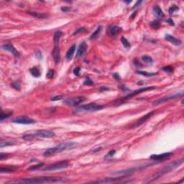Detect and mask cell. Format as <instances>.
I'll return each instance as SVG.
<instances>
[{
	"label": "cell",
	"instance_id": "obj_24",
	"mask_svg": "<svg viewBox=\"0 0 184 184\" xmlns=\"http://www.w3.org/2000/svg\"><path fill=\"white\" fill-rule=\"evenodd\" d=\"M63 35H64V33L61 31H57L55 32L54 37H53V42H54L55 45H59L60 38H61Z\"/></svg>",
	"mask_w": 184,
	"mask_h": 184
},
{
	"label": "cell",
	"instance_id": "obj_2",
	"mask_svg": "<svg viewBox=\"0 0 184 184\" xmlns=\"http://www.w3.org/2000/svg\"><path fill=\"white\" fill-rule=\"evenodd\" d=\"M183 161H184L183 158H181L180 160H175V161H174L173 162H172V163H171V164L166 165V166H165L164 168H162V169H160L159 171L157 172L155 174L153 175L151 178H149V180L147 181V182L149 183V182H153V181H156V180H158V178H160V177L163 176L164 175L167 174V173H168L169 172H171V171H173V170L177 168L178 167H179L180 165H182V164L183 163Z\"/></svg>",
	"mask_w": 184,
	"mask_h": 184
},
{
	"label": "cell",
	"instance_id": "obj_26",
	"mask_svg": "<svg viewBox=\"0 0 184 184\" xmlns=\"http://www.w3.org/2000/svg\"><path fill=\"white\" fill-rule=\"evenodd\" d=\"M30 72L32 76H34V77L38 78V77H40V72L39 69H38L37 67H33V68L30 69Z\"/></svg>",
	"mask_w": 184,
	"mask_h": 184
},
{
	"label": "cell",
	"instance_id": "obj_41",
	"mask_svg": "<svg viewBox=\"0 0 184 184\" xmlns=\"http://www.w3.org/2000/svg\"><path fill=\"white\" fill-rule=\"evenodd\" d=\"M35 56H36V58L38 59H43V54H42L41 51H40V50H36L35 52Z\"/></svg>",
	"mask_w": 184,
	"mask_h": 184
},
{
	"label": "cell",
	"instance_id": "obj_38",
	"mask_svg": "<svg viewBox=\"0 0 184 184\" xmlns=\"http://www.w3.org/2000/svg\"><path fill=\"white\" fill-rule=\"evenodd\" d=\"M55 75V71L53 69H50L47 73V78H53V76Z\"/></svg>",
	"mask_w": 184,
	"mask_h": 184
},
{
	"label": "cell",
	"instance_id": "obj_22",
	"mask_svg": "<svg viewBox=\"0 0 184 184\" xmlns=\"http://www.w3.org/2000/svg\"><path fill=\"white\" fill-rule=\"evenodd\" d=\"M153 12H154V15L158 17V18H162L165 15L164 13L162 12V10H161V8L158 5H155L153 6Z\"/></svg>",
	"mask_w": 184,
	"mask_h": 184
},
{
	"label": "cell",
	"instance_id": "obj_1",
	"mask_svg": "<svg viewBox=\"0 0 184 184\" xmlns=\"http://www.w3.org/2000/svg\"><path fill=\"white\" fill-rule=\"evenodd\" d=\"M68 179L59 177H36L30 178H20L15 181H11L9 183H56V182H67Z\"/></svg>",
	"mask_w": 184,
	"mask_h": 184
},
{
	"label": "cell",
	"instance_id": "obj_45",
	"mask_svg": "<svg viewBox=\"0 0 184 184\" xmlns=\"http://www.w3.org/2000/svg\"><path fill=\"white\" fill-rule=\"evenodd\" d=\"M113 78H114L115 80H117V81H119V80H120V76H119V75L117 73H113Z\"/></svg>",
	"mask_w": 184,
	"mask_h": 184
},
{
	"label": "cell",
	"instance_id": "obj_20",
	"mask_svg": "<svg viewBox=\"0 0 184 184\" xmlns=\"http://www.w3.org/2000/svg\"><path fill=\"white\" fill-rule=\"evenodd\" d=\"M120 31H122L121 28H119L118 26H111L109 28L108 32H109V35L112 37H115Z\"/></svg>",
	"mask_w": 184,
	"mask_h": 184
},
{
	"label": "cell",
	"instance_id": "obj_14",
	"mask_svg": "<svg viewBox=\"0 0 184 184\" xmlns=\"http://www.w3.org/2000/svg\"><path fill=\"white\" fill-rule=\"evenodd\" d=\"M154 113H155V112H154V111H152V112H150L147 113L145 115H144L143 117H142L141 118L139 119L137 122L134 123V125H133V127H140V125H142L143 123L146 122L147 119H149L154 114Z\"/></svg>",
	"mask_w": 184,
	"mask_h": 184
},
{
	"label": "cell",
	"instance_id": "obj_7",
	"mask_svg": "<svg viewBox=\"0 0 184 184\" xmlns=\"http://www.w3.org/2000/svg\"><path fill=\"white\" fill-rule=\"evenodd\" d=\"M155 88H156L155 86H145V87H142V88H139V89H137V90L131 92V93L128 94L127 96H125V97H123L122 99H121L119 100L120 102L119 103V104H120L121 102H122V101H126V100H127L129 99H130V98L134 97V96H136V95H137V94H141V93H142V92L147 91L153 90V89H155Z\"/></svg>",
	"mask_w": 184,
	"mask_h": 184
},
{
	"label": "cell",
	"instance_id": "obj_15",
	"mask_svg": "<svg viewBox=\"0 0 184 184\" xmlns=\"http://www.w3.org/2000/svg\"><path fill=\"white\" fill-rule=\"evenodd\" d=\"M2 49H4V50L8 51V52H10V53H11L12 54H13L15 57H19V56H20V53H19V51L17 50H16L15 47H14L12 44H4V45H2Z\"/></svg>",
	"mask_w": 184,
	"mask_h": 184
},
{
	"label": "cell",
	"instance_id": "obj_17",
	"mask_svg": "<svg viewBox=\"0 0 184 184\" xmlns=\"http://www.w3.org/2000/svg\"><path fill=\"white\" fill-rule=\"evenodd\" d=\"M165 39L167 41H168L169 43H171L174 45L175 46H179V45H181V43H182L181 40H180L179 39H177V38H175V37H173V36H172V35L169 34L165 35Z\"/></svg>",
	"mask_w": 184,
	"mask_h": 184
},
{
	"label": "cell",
	"instance_id": "obj_10",
	"mask_svg": "<svg viewBox=\"0 0 184 184\" xmlns=\"http://www.w3.org/2000/svg\"><path fill=\"white\" fill-rule=\"evenodd\" d=\"M86 100V98L85 97H74V98H70L66 99L64 102L66 105L69 106H78L80 104L83 103L84 101H85Z\"/></svg>",
	"mask_w": 184,
	"mask_h": 184
},
{
	"label": "cell",
	"instance_id": "obj_27",
	"mask_svg": "<svg viewBox=\"0 0 184 184\" xmlns=\"http://www.w3.org/2000/svg\"><path fill=\"white\" fill-rule=\"evenodd\" d=\"M136 73L140 74V75L147 76V77H151V76H155L158 74V73H149V72L143 71H136Z\"/></svg>",
	"mask_w": 184,
	"mask_h": 184
},
{
	"label": "cell",
	"instance_id": "obj_21",
	"mask_svg": "<svg viewBox=\"0 0 184 184\" xmlns=\"http://www.w3.org/2000/svg\"><path fill=\"white\" fill-rule=\"evenodd\" d=\"M27 13L29 14L30 15L32 16L33 17L39 18V19H45V18H47V17L46 14L40 13L38 12H35V11H27Z\"/></svg>",
	"mask_w": 184,
	"mask_h": 184
},
{
	"label": "cell",
	"instance_id": "obj_42",
	"mask_svg": "<svg viewBox=\"0 0 184 184\" xmlns=\"http://www.w3.org/2000/svg\"><path fill=\"white\" fill-rule=\"evenodd\" d=\"M80 71H81V68H80V67H76V68L74 69V70H73V73H74L76 76H80Z\"/></svg>",
	"mask_w": 184,
	"mask_h": 184
},
{
	"label": "cell",
	"instance_id": "obj_25",
	"mask_svg": "<svg viewBox=\"0 0 184 184\" xmlns=\"http://www.w3.org/2000/svg\"><path fill=\"white\" fill-rule=\"evenodd\" d=\"M101 30H102V26H99V27L97 28V30H96L92 33V35L90 36L89 39H90L91 40H94V39H96V38L99 35L100 32H101Z\"/></svg>",
	"mask_w": 184,
	"mask_h": 184
},
{
	"label": "cell",
	"instance_id": "obj_16",
	"mask_svg": "<svg viewBox=\"0 0 184 184\" xmlns=\"http://www.w3.org/2000/svg\"><path fill=\"white\" fill-rule=\"evenodd\" d=\"M52 56L55 63L58 65L60 61V53L59 45H55L52 51Z\"/></svg>",
	"mask_w": 184,
	"mask_h": 184
},
{
	"label": "cell",
	"instance_id": "obj_28",
	"mask_svg": "<svg viewBox=\"0 0 184 184\" xmlns=\"http://www.w3.org/2000/svg\"><path fill=\"white\" fill-rule=\"evenodd\" d=\"M12 114V112H4L3 110H2L1 112V121L2 122L5 119L10 117V116Z\"/></svg>",
	"mask_w": 184,
	"mask_h": 184
},
{
	"label": "cell",
	"instance_id": "obj_33",
	"mask_svg": "<svg viewBox=\"0 0 184 184\" xmlns=\"http://www.w3.org/2000/svg\"><path fill=\"white\" fill-rule=\"evenodd\" d=\"M35 138H36L35 134H25L24 136H22V139L27 141L32 140H33Z\"/></svg>",
	"mask_w": 184,
	"mask_h": 184
},
{
	"label": "cell",
	"instance_id": "obj_6",
	"mask_svg": "<svg viewBox=\"0 0 184 184\" xmlns=\"http://www.w3.org/2000/svg\"><path fill=\"white\" fill-rule=\"evenodd\" d=\"M150 165H142V166H139V167H134V168H131L127 169V170H122V171H119L114 172L112 173V175H131L132 173H134V172L136 171H140L141 170H143V169L146 168L148 166H150Z\"/></svg>",
	"mask_w": 184,
	"mask_h": 184
},
{
	"label": "cell",
	"instance_id": "obj_9",
	"mask_svg": "<svg viewBox=\"0 0 184 184\" xmlns=\"http://www.w3.org/2000/svg\"><path fill=\"white\" fill-rule=\"evenodd\" d=\"M183 96V92H181V93H178V94L171 95V96H168V97H162V98H160L159 99L154 101L153 102V106H158V105L164 103V102H166V101H168L173 99H178V98L182 97Z\"/></svg>",
	"mask_w": 184,
	"mask_h": 184
},
{
	"label": "cell",
	"instance_id": "obj_31",
	"mask_svg": "<svg viewBox=\"0 0 184 184\" xmlns=\"http://www.w3.org/2000/svg\"><path fill=\"white\" fill-rule=\"evenodd\" d=\"M15 142H12V141H5V142H1L0 147H4L6 146H12V145H15Z\"/></svg>",
	"mask_w": 184,
	"mask_h": 184
},
{
	"label": "cell",
	"instance_id": "obj_12",
	"mask_svg": "<svg viewBox=\"0 0 184 184\" xmlns=\"http://www.w3.org/2000/svg\"><path fill=\"white\" fill-rule=\"evenodd\" d=\"M35 135V137H39V138H50L55 136V133L47 130H40L36 132Z\"/></svg>",
	"mask_w": 184,
	"mask_h": 184
},
{
	"label": "cell",
	"instance_id": "obj_23",
	"mask_svg": "<svg viewBox=\"0 0 184 184\" xmlns=\"http://www.w3.org/2000/svg\"><path fill=\"white\" fill-rule=\"evenodd\" d=\"M76 49V45L74 44L68 50L66 56V59L68 60H71L73 57V55H74V53H75Z\"/></svg>",
	"mask_w": 184,
	"mask_h": 184
},
{
	"label": "cell",
	"instance_id": "obj_19",
	"mask_svg": "<svg viewBox=\"0 0 184 184\" xmlns=\"http://www.w3.org/2000/svg\"><path fill=\"white\" fill-rule=\"evenodd\" d=\"M18 169V167L17 166H4L1 167L0 172L1 173H11L13 172H15Z\"/></svg>",
	"mask_w": 184,
	"mask_h": 184
},
{
	"label": "cell",
	"instance_id": "obj_35",
	"mask_svg": "<svg viewBox=\"0 0 184 184\" xmlns=\"http://www.w3.org/2000/svg\"><path fill=\"white\" fill-rule=\"evenodd\" d=\"M43 165H44V163H43V162H41V163H38V165H32V166H31V167H30V168H28V171H36V170H38V169L41 168Z\"/></svg>",
	"mask_w": 184,
	"mask_h": 184
},
{
	"label": "cell",
	"instance_id": "obj_13",
	"mask_svg": "<svg viewBox=\"0 0 184 184\" xmlns=\"http://www.w3.org/2000/svg\"><path fill=\"white\" fill-rule=\"evenodd\" d=\"M14 123H17V124H21V125H32V124H35V121H34L33 119L29 118L28 117H19L17 118L14 119L12 121Z\"/></svg>",
	"mask_w": 184,
	"mask_h": 184
},
{
	"label": "cell",
	"instance_id": "obj_5",
	"mask_svg": "<svg viewBox=\"0 0 184 184\" xmlns=\"http://www.w3.org/2000/svg\"><path fill=\"white\" fill-rule=\"evenodd\" d=\"M69 163L67 160H63L59 162H56L51 165H47L43 168V171H57V170H61V169H65L69 167Z\"/></svg>",
	"mask_w": 184,
	"mask_h": 184
},
{
	"label": "cell",
	"instance_id": "obj_49",
	"mask_svg": "<svg viewBox=\"0 0 184 184\" xmlns=\"http://www.w3.org/2000/svg\"><path fill=\"white\" fill-rule=\"evenodd\" d=\"M119 88L120 89H122V90H125V91H129L130 89L128 88L127 86H124V85H122V86H119Z\"/></svg>",
	"mask_w": 184,
	"mask_h": 184
},
{
	"label": "cell",
	"instance_id": "obj_32",
	"mask_svg": "<svg viewBox=\"0 0 184 184\" xmlns=\"http://www.w3.org/2000/svg\"><path fill=\"white\" fill-rule=\"evenodd\" d=\"M150 25L153 29H158L160 26V23L158 20H153V22H150Z\"/></svg>",
	"mask_w": 184,
	"mask_h": 184
},
{
	"label": "cell",
	"instance_id": "obj_30",
	"mask_svg": "<svg viewBox=\"0 0 184 184\" xmlns=\"http://www.w3.org/2000/svg\"><path fill=\"white\" fill-rule=\"evenodd\" d=\"M142 60L145 63H147V64H152L153 63V58L150 56H143L142 57Z\"/></svg>",
	"mask_w": 184,
	"mask_h": 184
},
{
	"label": "cell",
	"instance_id": "obj_46",
	"mask_svg": "<svg viewBox=\"0 0 184 184\" xmlns=\"http://www.w3.org/2000/svg\"><path fill=\"white\" fill-rule=\"evenodd\" d=\"M63 97L62 96H56V97H54L53 98H51V101H57V100H60L62 99Z\"/></svg>",
	"mask_w": 184,
	"mask_h": 184
},
{
	"label": "cell",
	"instance_id": "obj_50",
	"mask_svg": "<svg viewBox=\"0 0 184 184\" xmlns=\"http://www.w3.org/2000/svg\"><path fill=\"white\" fill-rule=\"evenodd\" d=\"M142 1H139V2H137V3L135 4L134 5V6H133V9H135L136 7H137V6H140V4L141 3H142Z\"/></svg>",
	"mask_w": 184,
	"mask_h": 184
},
{
	"label": "cell",
	"instance_id": "obj_29",
	"mask_svg": "<svg viewBox=\"0 0 184 184\" xmlns=\"http://www.w3.org/2000/svg\"><path fill=\"white\" fill-rule=\"evenodd\" d=\"M121 41H122V44H123V46H124L126 49H127V50L130 49V47H131V45H130V43H129V41H128L125 37H122V38H121Z\"/></svg>",
	"mask_w": 184,
	"mask_h": 184
},
{
	"label": "cell",
	"instance_id": "obj_11",
	"mask_svg": "<svg viewBox=\"0 0 184 184\" xmlns=\"http://www.w3.org/2000/svg\"><path fill=\"white\" fill-rule=\"evenodd\" d=\"M173 153H165L159 155H152L150 156V158L155 161H158V162H163V160H165L166 159H168L170 157L173 155Z\"/></svg>",
	"mask_w": 184,
	"mask_h": 184
},
{
	"label": "cell",
	"instance_id": "obj_8",
	"mask_svg": "<svg viewBox=\"0 0 184 184\" xmlns=\"http://www.w3.org/2000/svg\"><path fill=\"white\" fill-rule=\"evenodd\" d=\"M130 181H127L125 177H119V178H102L100 180L92 181L91 183H128Z\"/></svg>",
	"mask_w": 184,
	"mask_h": 184
},
{
	"label": "cell",
	"instance_id": "obj_40",
	"mask_svg": "<svg viewBox=\"0 0 184 184\" xmlns=\"http://www.w3.org/2000/svg\"><path fill=\"white\" fill-rule=\"evenodd\" d=\"M162 71H164L165 72H169V73H171V72L173 71V68L172 66H165V67H163L162 69Z\"/></svg>",
	"mask_w": 184,
	"mask_h": 184
},
{
	"label": "cell",
	"instance_id": "obj_47",
	"mask_svg": "<svg viewBox=\"0 0 184 184\" xmlns=\"http://www.w3.org/2000/svg\"><path fill=\"white\" fill-rule=\"evenodd\" d=\"M4 158H8V155H7V154L1 153V155H0V160H2L4 159Z\"/></svg>",
	"mask_w": 184,
	"mask_h": 184
},
{
	"label": "cell",
	"instance_id": "obj_34",
	"mask_svg": "<svg viewBox=\"0 0 184 184\" xmlns=\"http://www.w3.org/2000/svg\"><path fill=\"white\" fill-rule=\"evenodd\" d=\"M11 86H12V87L13 88H15V90L20 91V89H21V86H20L19 81H13L12 83L11 84Z\"/></svg>",
	"mask_w": 184,
	"mask_h": 184
},
{
	"label": "cell",
	"instance_id": "obj_18",
	"mask_svg": "<svg viewBox=\"0 0 184 184\" xmlns=\"http://www.w3.org/2000/svg\"><path fill=\"white\" fill-rule=\"evenodd\" d=\"M86 50H87V45L86 43V42L84 41L79 45L78 51H77V54H76V56L78 57V58H81L86 53Z\"/></svg>",
	"mask_w": 184,
	"mask_h": 184
},
{
	"label": "cell",
	"instance_id": "obj_3",
	"mask_svg": "<svg viewBox=\"0 0 184 184\" xmlns=\"http://www.w3.org/2000/svg\"><path fill=\"white\" fill-rule=\"evenodd\" d=\"M76 142H66V143L60 144L57 146L53 147L51 148H48L43 153V156L45 157H50L56 155L57 153H60L65 151L66 150H71L76 146Z\"/></svg>",
	"mask_w": 184,
	"mask_h": 184
},
{
	"label": "cell",
	"instance_id": "obj_52",
	"mask_svg": "<svg viewBox=\"0 0 184 184\" xmlns=\"http://www.w3.org/2000/svg\"><path fill=\"white\" fill-rule=\"evenodd\" d=\"M136 14H137V12H134L133 15H132L131 17H130V18H131V19H134V16H135V15H136Z\"/></svg>",
	"mask_w": 184,
	"mask_h": 184
},
{
	"label": "cell",
	"instance_id": "obj_37",
	"mask_svg": "<svg viewBox=\"0 0 184 184\" xmlns=\"http://www.w3.org/2000/svg\"><path fill=\"white\" fill-rule=\"evenodd\" d=\"M86 30H86V28H80L76 29V31L73 33V35L75 36V35H76L78 34V33H80V32H86Z\"/></svg>",
	"mask_w": 184,
	"mask_h": 184
},
{
	"label": "cell",
	"instance_id": "obj_39",
	"mask_svg": "<svg viewBox=\"0 0 184 184\" xmlns=\"http://www.w3.org/2000/svg\"><path fill=\"white\" fill-rule=\"evenodd\" d=\"M94 84V81H92L89 77H86L85 81H84V85H92Z\"/></svg>",
	"mask_w": 184,
	"mask_h": 184
},
{
	"label": "cell",
	"instance_id": "obj_43",
	"mask_svg": "<svg viewBox=\"0 0 184 184\" xmlns=\"http://www.w3.org/2000/svg\"><path fill=\"white\" fill-rule=\"evenodd\" d=\"M71 10V8L69 7V6H62V7L60 8V10H61L62 12H70Z\"/></svg>",
	"mask_w": 184,
	"mask_h": 184
},
{
	"label": "cell",
	"instance_id": "obj_48",
	"mask_svg": "<svg viewBox=\"0 0 184 184\" xmlns=\"http://www.w3.org/2000/svg\"><path fill=\"white\" fill-rule=\"evenodd\" d=\"M166 22H168L169 25H175L174 22H173V19H172L171 18H169L168 19H167V20H166Z\"/></svg>",
	"mask_w": 184,
	"mask_h": 184
},
{
	"label": "cell",
	"instance_id": "obj_4",
	"mask_svg": "<svg viewBox=\"0 0 184 184\" xmlns=\"http://www.w3.org/2000/svg\"><path fill=\"white\" fill-rule=\"evenodd\" d=\"M104 106L102 105H99L95 103H91L88 104H85L79 106L78 109L76 110V112H97L103 109Z\"/></svg>",
	"mask_w": 184,
	"mask_h": 184
},
{
	"label": "cell",
	"instance_id": "obj_51",
	"mask_svg": "<svg viewBox=\"0 0 184 184\" xmlns=\"http://www.w3.org/2000/svg\"><path fill=\"white\" fill-rule=\"evenodd\" d=\"M109 88H106L105 87V86H101V87L100 88V91L101 92H102V91H106V90H109Z\"/></svg>",
	"mask_w": 184,
	"mask_h": 184
},
{
	"label": "cell",
	"instance_id": "obj_44",
	"mask_svg": "<svg viewBox=\"0 0 184 184\" xmlns=\"http://www.w3.org/2000/svg\"><path fill=\"white\" fill-rule=\"evenodd\" d=\"M115 153H116L115 150H112L111 151H109V153H108V154L106 155V158H111V157H112Z\"/></svg>",
	"mask_w": 184,
	"mask_h": 184
},
{
	"label": "cell",
	"instance_id": "obj_36",
	"mask_svg": "<svg viewBox=\"0 0 184 184\" xmlns=\"http://www.w3.org/2000/svg\"><path fill=\"white\" fill-rule=\"evenodd\" d=\"M178 10H179V7H178V6L173 4V5H172V6L169 8L168 13L170 15H173L175 12H176V11H178Z\"/></svg>",
	"mask_w": 184,
	"mask_h": 184
}]
</instances>
